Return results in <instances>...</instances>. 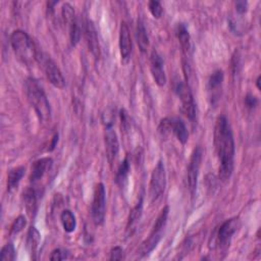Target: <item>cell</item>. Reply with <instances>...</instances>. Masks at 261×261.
<instances>
[{"label": "cell", "mask_w": 261, "mask_h": 261, "mask_svg": "<svg viewBox=\"0 0 261 261\" xmlns=\"http://www.w3.org/2000/svg\"><path fill=\"white\" fill-rule=\"evenodd\" d=\"M128 173H129V161H128V158L125 157L117 169L116 176H115L116 184L119 185L120 187H123L127 181Z\"/></svg>", "instance_id": "obj_25"}, {"label": "cell", "mask_w": 261, "mask_h": 261, "mask_svg": "<svg viewBox=\"0 0 261 261\" xmlns=\"http://www.w3.org/2000/svg\"><path fill=\"white\" fill-rule=\"evenodd\" d=\"M119 51L123 60H127L132 53V38L127 25L122 22L119 28Z\"/></svg>", "instance_id": "obj_14"}, {"label": "cell", "mask_w": 261, "mask_h": 261, "mask_svg": "<svg viewBox=\"0 0 261 261\" xmlns=\"http://www.w3.org/2000/svg\"><path fill=\"white\" fill-rule=\"evenodd\" d=\"M175 92L182 101V112L191 120L196 116V106L193 94L188 83L178 81L175 85Z\"/></svg>", "instance_id": "obj_5"}, {"label": "cell", "mask_w": 261, "mask_h": 261, "mask_svg": "<svg viewBox=\"0 0 261 261\" xmlns=\"http://www.w3.org/2000/svg\"><path fill=\"white\" fill-rule=\"evenodd\" d=\"M235 8H236V12L239 15H244L248 11V3L244 2V0L243 2H237L235 4Z\"/></svg>", "instance_id": "obj_34"}, {"label": "cell", "mask_w": 261, "mask_h": 261, "mask_svg": "<svg viewBox=\"0 0 261 261\" xmlns=\"http://www.w3.org/2000/svg\"><path fill=\"white\" fill-rule=\"evenodd\" d=\"M25 89L28 100L40 121L48 122L51 117V108L44 90L33 78H28L26 80Z\"/></svg>", "instance_id": "obj_2"}, {"label": "cell", "mask_w": 261, "mask_h": 261, "mask_svg": "<svg viewBox=\"0 0 261 261\" xmlns=\"http://www.w3.org/2000/svg\"><path fill=\"white\" fill-rule=\"evenodd\" d=\"M0 260L2 261H14L16 259V250L12 243H8L0 252Z\"/></svg>", "instance_id": "obj_28"}, {"label": "cell", "mask_w": 261, "mask_h": 261, "mask_svg": "<svg viewBox=\"0 0 261 261\" xmlns=\"http://www.w3.org/2000/svg\"><path fill=\"white\" fill-rule=\"evenodd\" d=\"M25 167L24 166H19L16 168H13L12 170H10L9 172V176H8V191L12 192L14 191L19 183L21 182L22 178L25 175Z\"/></svg>", "instance_id": "obj_22"}, {"label": "cell", "mask_w": 261, "mask_h": 261, "mask_svg": "<svg viewBox=\"0 0 261 261\" xmlns=\"http://www.w3.org/2000/svg\"><path fill=\"white\" fill-rule=\"evenodd\" d=\"M85 37L87 40L88 48L95 58L100 57V44L97 36V31L91 21H87L85 26Z\"/></svg>", "instance_id": "obj_12"}, {"label": "cell", "mask_w": 261, "mask_h": 261, "mask_svg": "<svg viewBox=\"0 0 261 261\" xmlns=\"http://www.w3.org/2000/svg\"><path fill=\"white\" fill-rule=\"evenodd\" d=\"M41 63L43 66V69L45 71V74L49 82L54 87H56V88L62 89L66 85V80L56 63L49 56L42 57Z\"/></svg>", "instance_id": "obj_10"}, {"label": "cell", "mask_w": 261, "mask_h": 261, "mask_svg": "<svg viewBox=\"0 0 261 261\" xmlns=\"http://www.w3.org/2000/svg\"><path fill=\"white\" fill-rule=\"evenodd\" d=\"M260 80H261V77L259 76L258 78H257V80H256V85H257V88L260 90Z\"/></svg>", "instance_id": "obj_38"}, {"label": "cell", "mask_w": 261, "mask_h": 261, "mask_svg": "<svg viewBox=\"0 0 261 261\" xmlns=\"http://www.w3.org/2000/svg\"><path fill=\"white\" fill-rule=\"evenodd\" d=\"M171 133L175 134L177 139L182 144H186L189 140V133L184 121L180 118L171 119Z\"/></svg>", "instance_id": "obj_18"}, {"label": "cell", "mask_w": 261, "mask_h": 261, "mask_svg": "<svg viewBox=\"0 0 261 261\" xmlns=\"http://www.w3.org/2000/svg\"><path fill=\"white\" fill-rule=\"evenodd\" d=\"M240 228V220L233 217L226 221L217 232V245L222 251H227L230 247L233 236L237 233Z\"/></svg>", "instance_id": "obj_8"}, {"label": "cell", "mask_w": 261, "mask_h": 261, "mask_svg": "<svg viewBox=\"0 0 261 261\" xmlns=\"http://www.w3.org/2000/svg\"><path fill=\"white\" fill-rule=\"evenodd\" d=\"M69 31H70V39H71L72 45L76 46L81 39V28L78 20H76L73 24L69 26Z\"/></svg>", "instance_id": "obj_27"}, {"label": "cell", "mask_w": 261, "mask_h": 261, "mask_svg": "<svg viewBox=\"0 0 261 261\" xmlns=\"http://www.w3.org/2000/svg\"><path fill=\"white\" fill-rule=\"evenodd\" d=\"M57 142H58V134H55V135H54V137L52 138V143H51V145H50L49 151H52V150L55 148V146H56Z\"/></svg>", "instance_id": "obj_37"}, {"label": "cell", "mask_w": 261, "mask_h": 261, "mask_svg": "<svg viewBox=\"0 0 261 261\" xmlns=\"http://www.w3.org/2000/svg\"><path fill=\"white\" fill-rule=\"evenodd\" d=\"M23 199L25 203L26 210L30 217H33L36 213L37 210V194L36 191L33 188H28L24 194H23Z\"/></svg>", "instance_id": "obj_21"}, {"label": "cell", "mask_w": 261, "mask_h": 261, "mask_svg": "<svg viewBox=\"0 0 261 261\" xmlns=\"http://www.w3.org/2000/svg\"><path fill=\"white\" fill-rule=\"evenodd\" d=\"M105 209H106V192L105 187L102 183H99L94 190L93 201H92V219L95 225L101 226L105 220Z\"/></svg>", "instance_id": "obj_7"}, {"label": "cell", "mask_w": 261, "mask_h": 261, "mask_svg": "<svg viewBox=\"0 0 261 261\" xmlns=\"http://www.w3.org/2000/svg\"><path fill=\"white\" fill-rule=\"evenodd\" d=\"M40 241H41V237L38 230L35 227H31L27 235V247L33 259H36V254L39 249Z\"/></svg>", "instance_id": "obj_20"}, {"label": "cell", "mask_w": 261, "mask_h": 261, "mask_svg": "<svg viewBox=\"0 0 261 261\" xmlns=\"http://www.w3.org/2000/svg\"><path fill=\"white\" fill-rule=\"evenodd\" d=\"M11 44L17 58L26 66H31L38 58L31 37L22 30H16L11 36Z\"/></svg>", "instance_id": "obj_3"}, {"label": "cell", "mask_w": 261, "mask_h": 261, "mask_svg": "<svg viewBox=\"0 0 261 261\" xmlns=\"http://www.w3.org/2000/svg\"><path fill=\"white\" fill-rule=\"evenodd\" d=\"M123 257V250L121 247L116 246L110 251V260H121Z\"/></svg>", "instance_id": "obj_32"}, {"label": "cell", "mask_w": 261, "mask_h": 261, "mask_svg": "<svg viewBox=\"0 0 261 261\" xmlns=\"http://www.w3.org/2000/svg\"><path fill=\"white\" fill-rule=\"evenodd\" d=\"M61 16H62L64 24H67L68 26H70L71 24H73L77 20L76 14H75V10H74V8L70 4H64L62 6V8H61Z\"/></svg>", "instance_id": "obj_26"}, {"label": "cell", "mask_w": 261, "mask_h": 261, "mask_svg": "<svg viewBox=\"0 0 261 261\" xmlns=\"http://www.w3.org/2000/svg\"><path fill=\"white\" fill-rule=\"evenodd\" d=\"M214 146L220 160V180L226 183L234 170L235 141L232 127L224 115L217 118L215 123Z\"/></svg>", "instance_id": "obj_1"}, {"label": "cell", "mask_w": 261, "mask_h": 261, "mask_svg": "<svg viewBox=\"0 0 261 261\" xmlns=\"http://www.w3.org/2000/svg\"><path fill=\"white\" fill-rule=\"evenodd\" d=\"M137 43L141 52L145 53L149 47V38L144 23L141 19H139L137 23Z\"/></svg>", "instance_id": "obj_23"}, {"label": "cell", "mask_w": 261, "mask_h": 261, "mask_svg": "<svg viewBox=\"0 0 261 261\" xmlns=\"http://www.w3.org/2000/svg\"><path fill=\"white\" fill-rule=\"evenodd\" d=\"M66 258H67L66 252H63V251L60 250V249H55V250H53L52 253H51V255H50V260H54V261H56V260H63V259H66Z\"/></svg>", "instance_id": "obj_33"}, {"label": "cell", "mask_w": 261, "mask_h": 261, "mask_svg": "<svg viewBox=\"0 0 261 261\" xmlns=\"http://www.w3.org/2000/svg\"><path fill=\"white\" fill-rule=\"evenodd\" d=\"M143 213V198L141 197L138 203L133 207V209L130 210L128 219H127V224H126V229H125V234L127 237H132L134 233L137 230L138 224L141 220V216Z\"/></svg>", "instance_id": "obj_16"}, {"label": "cell", "mask_w": 261, "mask_h": 261, "mask_svg": "<svg viewBox=\"0 0 261 261\" xmlns=\"http://www.w3.org/2000/svg\"><path fill=\"white\" fill-rule=\"evenodd\" d=\"M26 225H27L26 217L23 216V215H20L18 219H16L14 224L12 225L11 236H17L18 234H20L25 229Z\"/></svg>", "instance_id": "obj_29"}, {"label": "cell", "mask_w": 261, "mask_h": 261, "mask_svg": "<svg viewBox=\"0 0 261 261\" xmlns=\"http://www.w3.org/2000/svg\"><path fill=\"white\" fill-rule=\"evenodd\" d=\"M148 9L149 12L151 13V15L153 16V18L155 19H160L162 17L163 14V9L160 5L159 2H155V0H152V2H149L148 4Z\"/></svg>", "instance_id": "obj_30"}, {"label": "cell", "mask_w": 261, "mask_h": 261, "mask_svg": "<svg viewBox=\"0 0 261 261\" xmlns=\"http://www.w3.org/2000/svg\"><path fill=\"white\" fill-rule=\"evenodd\" d=\"M202 156L203 152L200 147H196L194 151L192 152L190 163L188 167V185L189 190L191 192V195L194 196L197 190V183H198V176H199V170L201 167L202 162Z\"/></svg>", "instance_id": "obj_9"}, {"label": "cell", "mask_w": 261, "mask_h": 261, "mask_svg": "<svg viewBox=\"0 0 261 261\" xmlns=\"http://www.w3.org/2000/svg\"><path fill=\"white\" fill-rule=\"evenodd\" d=\"M224 82V73L221 70H217L212 73L208 80V89L211 93L212 102L214 99H217L220 96V89L222 88V85Z\"/></svg>", "instance_id": "obj_17"}, {"label": "cell", "mask_w": 261, "mask_h": 261, "mask_svg": "<svg viewBox=\"0 0 261 261\" xmlns=\"http://www.w3.org/2000/svg\"><path fill=\"white\" fill-rule=\"evenodd\" d=\"M52 167V159L49 157L36 160L32 165V172L30 180L32 183L40 181Z\"/></svg>", "instance_id": "obj_15"}, {"label": "cell", "mask_w": 261, "mask_h": 261, "mask_svg": "<svg viewBox=\"0 0 261 261\" xmlns=\"http://www.w3.org/2000/svg\"><path fill=\"white\" fill-rule=\"evenodd\" d=\"M119 115H120V120H121V125L123 126V128H127L128 125H129V122H128V115H127V112L125 111V109H121L120 112H119Z\"/></svg>", "instance_id": "obj_36"}, {"label": "cell", "mask_w": 261, "mask_h": 261, "mask_svg": "<svg viewBox=\"0 0 261 261\" xmlns=\"http://www.w3.org/2000/svg\"><path fill=\"white\" fill-rule=\"evenodd\" d=\"M168 212H169L168 206H165L161 210L149 237L141 244V247L139 249V254L141 256H148L157 247L158 243L162 239V236L167 224Z\"/></svg>", "instance_id": "obj_4"}, {"label": "cell", "mask_w": 261, "mask_h": 261, "mask_svg": "<svg viewBox=\"0 0 261 261\" xmlns=\"http://www.w3.org/2000/svg\"><path fill=\"white\" fill-rule=\"evenodd\" d=\"M150 70L155 83L162 87L166 83V76L163 69V60L158 52L153 51L150 57Z\"/></svg>", "instance_id": "obj_13"}, {"label": "cell", "mask_w": 261, "mask_h": 261, "mask_svg": "<svg viewBox=\"0 0 261 261\" xmlns=\"http://www.w3.org/2000/svg\"><path fill=\"white\" fill-rule=\"evenodd\" d=\"M176 34L185 56H188L191 49V38L186 26L184 24H179L176 30Z\"/></svg>", "instance_id": "obj_19"}, {"label": "cell", "mask_w": 261, "mask_h": 261, "mask_svg": "<svg viewBox=\"0 0 261 261\" xmlns=\"http://www.w3.org/2000/svg\"><path fill=\"white\" fill-rule=\"evenodd\" d=\"M171 119L172 118H169V117H165L161 119L158 126V132L162 136H167L171 133Z\"/></svg>", "instance_id": "obj_31"}, {"label": "cell", "mask_w": 261, "mask_h": 261, "mask_svg": "<svg viewBox=\"0 0 261 261\" xmlns=\"http://www.w3.org/2000/svg\"><path fill=\"white\" fill-rule=\"evenodd\" d=\"M166 187V173L162 161H159L155 166L150 180L149 196L151 202L157 201L164 193Z\"/></svg>", "instance_id": "obj_6"}, {"label": "cell", "mask_w": 261, "mask_h": 261, "mask_svg": "<svg viewBox=\"0 0 261 261\" xmlns=\"http://www.w3.org/2000/svg\"><path fill=\"white\" fill-rule=\"evenodd\" d=\"M105 149L106 155L109 163L112 165L113 162L116 160L118 152H119V143L118 138L113 129L112 125L105 126Z\"/></svg>", "instance_id": "obj_11"}, {"label": "cell", "mask_w": 261, "mask_h": 261, "mask_svg": "<svg viewBox=\"0 0 261 261\" xmlns=\"http://www.w3.org/2000/svg\"><path fill=\"white\" fill-rule=\"evenodd\" d=\"M60 222L62 224L63 230L67 233H73L77 227L76 216L71 210H63L60 214Z\"/></svg>", "instance_id": "obj_24"}, {"label": "cell", "mask_w": 261, "mask_h": 261, "mask_svg": "<svg viewBox=\"0 0 261 261\" xmlns=\"http://www.w3.org/2000/svg\"><path fill=\"white\" fill-rule=\"evenodd\" d=\"M257 103H258V99H257L255 96H253V95H251V94H248V95L245 97V104H246V106H247L248 108H253V107H255V106L257 105Z\"/></svg>", "instance_id": "obj_35"}]
</instances>
